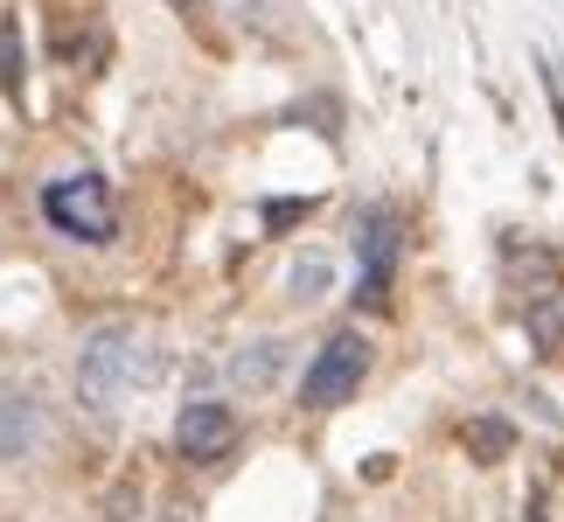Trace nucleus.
Listing matches in <instances>:
<instances>
[{
	"label": "nucleus",
	"mask_w": 564,
	"mask_h": 522,
	"mask_svg": "<svg viewBox=\"0 0 564 522\" xmlns=\"http://www.w3.org/2000/svg\"><path fill=\"white\" fill-rule=\"evenodd\" d=\"M154 377V348L140 341V328H126V320H105V328L84 335L77 348V398L91 411H112L133 383Z\"/></svg>",
	"instance_id": "1"
},
{
	"label": "nucleus",
	"mask_w": 564,
	"mask_h": 522,
	"mask_svg": "<svg viewBox=\"0 0 564 522\" xmlns=\"http://www.w3.org/2000/svg\"><path fill=\"white\" fill-rule=\"evenodd\" d=\"M362 377H370V341H362V328H341L314 348V362H307V377H300V404L307 411H335V404H349Z\"/></svg>",
	"instance_id": "2"
},
{
	"label": "nucleus",
	"mask_w": 564,
	"mask_h": 522,
	"mask_svg": "<svg viewBox=\"0 0 564 522\" xmlns=\"http://www.w3.org/2000/svg\"><path fill=\"white\" fill-rule=\"evenodd\" d=\"M42 216L63 230V237H77V244H112V188L98 182V174H63V182L42 188Z\"/></svg>",
	"instance_id": "3"
},
{
	"label": "nucleus",
	"mask_w": 564,
	"mask_h": 522,
	"mask_svg": "<svg viewBox=\"0 0 564 522\" xmlns=\"http://www.w3.org/2000/svg\"><path fill=\"white\" fill-rule=\"evenodd\" d=\"M398 251H404V216L390 203H370L356 216V258H362V279H356V307H383L390 300V272H398Z\"/></svg>",
	"instance_id": "4"
},
{
	"label": "nucleus",
	"mask_w": 564,
	"mask_h": 522,
	"mask_svg": "<svg viewBox=\"0 0 564 522\" xmlns=\"http://www.w3.org/2000/svg\"><path fill=\"white\" fill-rule=\"evenodd\" d=\"M237 446V418H230V404H216V398H188L182 404V418H175V453L188 467H216L224 453Z\"/></svg>",
	"instance_id": "5"
},
{
	"label": "nucleus",
	"mask_w": 564,
	"mask_h": 522,
	"mask_svg": "<svg viewBox=\"0 0 564 522\" xmlns=\"http://www.w3.org/2000/svg\"><path fill=\"white\" fill-rule=\"evenodd\" d=\"M35 446H42V404L29 390L0 383V460H29Z\"/></svg>",
	"instance_id": "6"
},
{
	"label": "nucleus",
	"mask_w": 564,
	"mask_h": 522,
	"mask_svg": "<svg viewBox=\"0 0 564 522\" xmlns=\"http://www.w3.org/2000/svg\"><path fill=\"white\" fill-rule=\"evenodd\" d=\"M523 328H530V348H564V286H536L523 300Z\"/></svg>",
	"instance_id": "7"
},
{
	"label": "nucleus",
	"mask_w": 564,
	"mask_h": 522,
	"mask_svg": "<svg viewBox=\"0 0 564 522\" xmlns=\"http://www.w3.org/2000/svg\"><path fill=\"white\" fill-rule=\"evenodd\" d=\"M279 362H286V341H245L230 356V377L245 383V390H265L272 377H279Z\"/></svg>",
	"instance_id": "8"
},
{
	"label": "nucleus",
	"mask_w": 564,
	"mask_h": 522,
	"mask_svg": "<svg viewBox=\"0 0 564 522\" xmlns=\"http://www.w3.org/2000/svg\"><path fill=\"white\" fill-rule=\"evenodd\" d=\"M460 439H467L474 460H502V453L516 446V425H509V418H474V425L460 432Z\"/></svg>",
	"instance_id": "9"
},
{
	"label": "nucleus",
	"mask_w": 564,
	"mask_h": 522,
	"mask_svg": "<svg viewBox=\"0 0 564 522\" xmlns=\"http://www.w3.org/2000/svg\"><path fill=\"white\" fill-rule=\"evenodd\" d=\"M21 70H29V63H21V21L0 14V91L14 105H21Z\"/></svg>",
	"instance_id": "10"
},
{
	"label": "nucleus",
	"mask_w": 564,
	"mask_h": 522,
	"mask_svg": "<svg viewBox=\"0 0 564 522\" xmlns=\"http://www.w3.org/2000/svg\"><path fill=\"white\" fill-rule=\"evenodd\" d=\"M328 258H321V251H307V258H300V265H293V279H286V286H293V300H307V307H314V300L321 293H328Z\"/></svg>",
	"instance_id": "11"
},
{
	"label": "nucleus",
	"mask_w": 564,
	"mask_h": 522,
	"mask_svg": "<svg viewBox=\"0 0 564 522\" xmlns=\"http://www.w3.org/2000/svg\"><path fill=\"white\" fill-rule=\"evenodd\" d=\"M230 21H245V29H265V0H216Z\"/></svg>",
	"instance_id": "12"
},
{
	"label": "nucleus",
	"mask_w": 564,
	"mask_h": 522,
	"mask_svg": "<svg viewBox=\"0 0 564 522\" xmlns=\"http://www.w3.org/2000/svg\"><path fill=\"white\" fill-rule=\"evenodd\" d=\"M314 203H265V230H286V224H300Z\"/></svg>",
	"instance_id": "13"
},
{
	"label": "nucleus",
	"mask_w": 564,
	"mask_h": 522,
	"mask_svg": "<svg viewBox=\"0 0 564 522\" xmlns=\"http://www.w3.org/2000/svg\"><path fill=\"white\" fill-rule=\"evenodd\" d=\"M536 70H544V91H551V112H557V133H564V77H557V63L544 56L536 63Z\"/></svg>",
	"instance_id": "14"
},
{
	"label": "nucleus",
	"mask_w": 564,
	"mask_h": 522,
	"mask_svg": "<svg viewBox=\"0 0 564 522\" xmlns=\"http://www.w3.org/2000/svg\"><path fill=\"white\" fill-rule=\"evenodd\" d=\"M175 8H182V14H195V0H175Z\"/></svg>",
	"instance_id": "15"
},
{
	"label": "nucleus",
	"mask_w": 564,
	"mask_h": 522,
	"mask_svg": "<svg viewBox=\"0 0 564 522\" xmlns=\"http://www.w3.org/2000/svg\"><path fill=\"white\" fill-rule=\"evenodd\" d=\"M530 522H544V509H530Z\"/></svg>",
	"instance_id": "16"
}]
</instances>
